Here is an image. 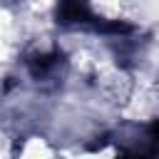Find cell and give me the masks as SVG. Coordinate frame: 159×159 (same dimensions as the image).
<instances>
[{"label":"cell","instance_id":"cell-1","mask_svg":"<svg viewBox=\"0 0 159 159\" xmlns=\"http://www.w3.org/2000/svg\"><path fill=\"white\" fill-rule=\"evenodd\" d=\"M149 132H152V137H154V139L159 142V119H157V122L152 124V129H149Z\"/></svg>","mask_w":159,"mask_h":159}]
</instances>
